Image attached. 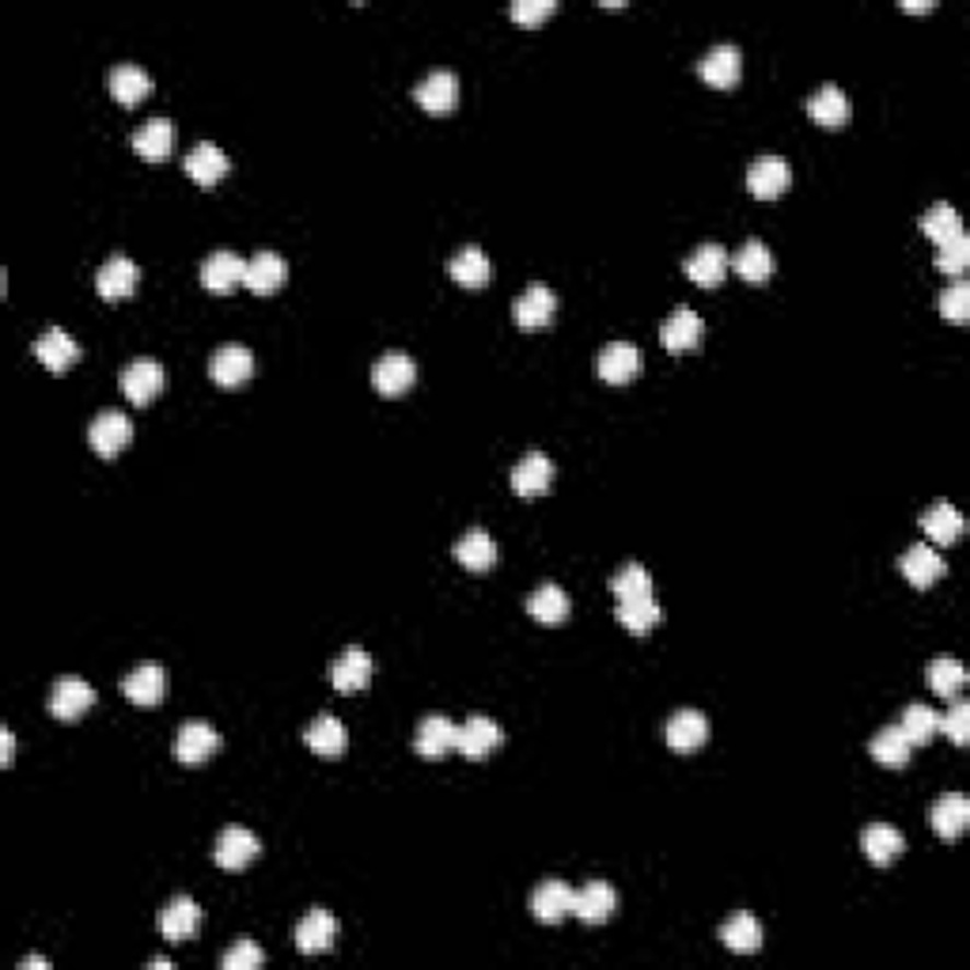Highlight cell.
I'll return each instance as SVG.
<instances>
[{"instance_id":"6da1fadb","label":"cell","mask_w":970,"mask_h":970,"mask_svg":"<svg viewBox=\"0 0 970 970\" xmlns=\"http://www.w3.org/2000/svg\"><path fill=\"white\" fill-rule=\"evenodd\" d=\"M129 440H134V422H129L122 409H103V414L88 425V443H92V451L103 459H114Z\"/></svg>"},{"instance_id":"7a4b0ae2","label":"cell","mask_w":970,"mask_h":970,"mask_svg":"<svg viewBox=\"0 0 970 970\" xmlns=\"http://www.w3.org/2000/svg\"><path fill=\"white\" fill-rule=\"evenodd\" d=\"M163 383H168L163 365H160V360H152V357L129 360L126 372H122V394H126L134 406H148V402L163 391Z\"/></svg>"},{"instance_id":"3957f363","label":"cell","mask_w":970,"mask_h":970,"mask_svg":"<svg viewBox=\"0 0 970 970\" xmlns=\"http://www.w3.org/2000/svg\"><path fill=\"white\" fill-rule=\"evenodd\" d=\"M258 834L246 827H224L217 838V845H212V857H217L220 868H228V873H240V868L251 865L254 857H258Z\"/></svg>"},{"instance_id":"277c9868","label":"cell","mask_w":970,"mask_h":970,"mask_svg":"<svg viewBox=\"0 0 970 970\" xmlns=\"http://www.w3.org/2000/svg\"><path fill=\"white\" fill-rule=\"evenodd\" d=\"M640 368H645V357H640V349L630 342L603 345L596 357V372L603 383H630L633 376H640Z\"/></svg>"},{"instance_id":"5b68a950","label":"cell","mask_w":970,"mask_h":970,"mask_svg":"<svg viewBox=\"0 0 970 970\" xmlns=\"http://www.w3.org/2000/svg\"><path fill=\"white\" fill-rule=\"evenodd\" d=\"M95 705V690L88 686L84 679L77 675H65L54 682V690H49V713H54L57 720H77L84 717L88 709Z\"/></svg>"},{"instance_id":"8992f818","label":"cell","mask_w":970,"mask_h":970,"mask_svg":"<svg viewBox=\"0 0 970 970\" xmlns=\"http://www.w3.org/2000/svg\"><path fill=\"white\" fill-rule=\"evenodd\" d=\"M417 380V365L409 353H383L380 360L372 365V383L380 394H388V399H399L402 391H409Z\"/></svg>"},{"instance_id":"52a82bcc","label":"cell","mask_w":970,"mask_h":970,"mask_svg":"<svg viewBox=\"0 0 970 970\" xmlns=\"http://www.w3.org/2000/svg\"><path fill=\"white\" fill-rule=\"evenodd\" d=\"M614 910H619V891H614L607 879H591V884H584L577 891V899H573V914L588 925L611 922Z\"/></svg>"},{"instance_id":"ba28073f","label":"cell","mask_w":970,"mask_h":970,"mask_svg":"<svg viewBox=\"0 0 970 970\" xmlns=\"http://www.w3.org/2000/svg\"><path fill=\"white\" fill-rule=\"evenodd\" d=\"M122 694H126L134 705H141V709H148V705H160L163 694H168V671H163L160 663H152V660L137 663V668L122 679Z\"/></svg>"},{"instance_id":"9c48e42d","label":"cell","mask_w":970,"mask_h":970,"mask_svg":"<svg viewBox=\"0 0 970 970\" xmlns=\"http://www.w3.org/2000/svg\"><path fill=\"white\" fill-rule=\"evenodd\" d=\"M217 751H220V731L212 725H205V720H186V725L178 728V739H175V759L178 762L197 766V762L212 759Z\"/></svg>"},{"instance_id":"30bf717a","label":"cell","mask_w":970,"mask_h":970,"mask_svg":"<svg viewBox=\"0 0 970 970\" xmlns=\"http://www.w3.org/2000/svg\"><path fill=\"white\" fill-rule=\"evenodd\" d=\"M137 281H141V269H137V262L126 258V254L106 258L95 274V289L103 300H126V296L137 289Z\"/></svg>"},{"instance_id":"8fae6325","label":"cell","mask_w":970,"mask_h":970,"mask_svg":"<svg viewBox=\"0 0 970 970\" xmlns=\"http://www.w3.org/2000/svg\"><path fill=\"white\" fill-rule=\"evenodd\" d=\"M573 899H577V891H573L569 884H562V879H546V884L534 887L531 914L539 917L542 925H557L562 917L573 914Z\"/></svg>"},{"instance_id":"7c38bea8","label":"cell","mask_w":970,"mask_h":970,"mask_svg":"<svg viewBox=\"0 0 970 970\" xmlns=\"http://www.w3.org/2000/svg\"><path fill=\"white\" fill-rule=\"evenodd\" d=\"M788 178H793V171H788V163L781 155H759L747 168V190L770 201V197H781L788 190Z\"/></svg>"},{"instance_id":"4fadbf2b","label":"cell","mask_w":970,"mask_h":970,"mask_svg":"<svg viewBox=\"0 0 970 970\" xmlns=\"http://www.w3.org/2000/svg\"><path fill=\"white\" fill-rule=\"evenodd\" d=\"M702 338H705V323H702V315H697V311H690V308L671 311V315L663 319V326H660V345H663V349H671V353L697 349Z\"/></svg>"},{"instance_id":"5bb4252c","label":"cell","mask_w":970,"mask_h":970,"mask_svg":"<svg viewBox=\"0 0 970 970\" xmlns=\"http://www.w3.org/2000/svg\"><path fill=\"white\" fill-rule=\"evenodd\" d=\"M338 917L326 914V910H311L300 925H296V948L303 956H319V951H331L338 944Z\"/></svg>"},{"instance_id":"9a60e30c","label":"cell","mask_w":970,"mask_h":970,"mask_svg":"<svg viewBox=\"0 0 970 970\" xmlns=\"http://www.w3.org/2000/svg\"><path fill=\"white\" fill-rule=\"evenodd\" d=\"M285 281H289V262H285L277 251H258L251 262H246L243 285H246V289H251V292L269 296V292L281 289Z\"/></svg>"},{"instance_id":"2e32d148","label":"cell","mask_w":970,"mask_h":970,"mask_svg":"<svg viewBox=\"0 0 970 970\" xmlns=\"http://www.w3.org/2000/svg\"><path fill=\"white\" fill-rule=\"evenodd\" d=\"M326 679H331V686H334V690H342V694H353V690H365L368 682H372V656H368L365 648H345L338 660L331 663Z\"/></svg>"},{"instance_id":"e0dca14e","label":"cell","mask_w":970,"mask_h":970,"mask_svg":"<svg viewBox=\"0 0 970 970\" xmlns=\"http://www.w3.org/2000/svg\"><path fill=\"white\" fill-rule=\"evenodd\" d=\"M254 372V353L246 345H220L209 360V376L220 388H240L243 380H251Z\"/></svg>"},{"instance_id":"ac0fdd59","label":"cell","mask_w":970,"mask_h":970,"mask_svg":"<svg viewBox=\"0 0 970 970\" xmlns=\"http://www.w3.org/2000/svg\"><path fill=\"white\" fill-rule=\"evenodd\" d=\"M697 72H702V80H705V84H713V88H736L739 72H743V54H739V46L720 43V46H713L709 54L702 57Z\"/></svg>"},{"instance_id":"d6986e66","label":"cell","mask_w":970,"mask_h":970,"mask_svg":"<svg viewBox=\"0 0 970 970\" xmlns=\"http://www.w3.org/2000/svg\"><path fill=\"white\" fill-rule=\"evenodd\" d=\"M554 482V459L542 451H528L520 463L512 466V489L520 497H542Z\"/></svg>"},{"instance_id":"ffe728a7","label":"cell","mask_w":970,"mask_h":970,"mask_svg":"<svg viewBox=\"0 0 970 970\" xmlns=\"http://www.w3.org/2000/svg\"><path fill=\"white\" fill-rule=\"evenodd\" d=\"M183 168H186V175H190L197 186H217L220 178L232 171V160H228V152H220L217 145L201 141V145H194L190 152H186Z\"/></svg>"},{"instance_id":"44dd1931","label":"cell","mask_w":970,"mask_h":970,"mask_svg":"<svg viewBox=\"0 0 970 970\" xmlns=\"http://www.w3.org/2000/svg\"><path fill=\"white\" fill-rule=\"evenodd\" d=\"M500 728L493 717H471L466 725H459V736H455V751L463 754V759H485L489 751H497L500 747Z\"/></svg>"},{"instance_id":"7402d4cb","label":"cell","mask_w":970,"mask_h":970,"mask_svg":"<svg viewBox=\"0 0 970 970\" xmlns=\"http://www.w3.org/2000/svg\"><path fill=\"white\" fill-rule=\"evenodd\" d=\"M663 739H668V747H675L679 754L697 751V747L709 739V720L697 709H679L675 717L663 725Z\"/></svg>"},{"instance_id":"603a6c76","label":"cell","mask_w":970,"mask_h":970,"mask_svg":"<svg viewBox=\"0 0 970 970\" xmlns=\"http://www.w3.org/2000/svg\"><path fill=\"white\" fill-rule=\"evenodd\" d=\"M246 262L232 251H212L209 258L201 262V285L209 292H232L235 285L243 281Z\"/></svg>"},{"instance_id":"cb8c5ba5","label":"cell","mask_w":970,"mask_h":970,"mask_svg":"<svg viewBox=\"0 0 970 970\" xmlns=\"http://www.w3.org/2000/svg\"><path fill=\"white\" fill-rule=\"evenodd\" d=\"M899 569H902V577L914 584V588H928V584H936L944 573H948V565H944V557L936 554L933 546L917 542V546H910L907 554L899 557Z\"/></svg>"},{"instance_id":"d4e9b609","label":"cell","mask_w":970,"mask_h":970,"mask_svg":"<svg viewBox=\"0 0 970 970\" xmlns=\"http://www.w3.org/2000/svg\"><path fill=\"white\" fill-rule=\"evenodd\" d=\"M455 736H459V728L451 725L448 717L432 713V717H425L422 725H417L414 751L422 754V759H443L448 751H455Z\"/></svg>"},{"instance_id":"484cf974","label":"cell","mask_w":970,"mask_h":970,"mask_svg":"<svg viewBox=\"0 0 970 970\" xmlns=\"http://www.w3.org/2000/svg\"><path fill=\"white\" fill-rule=\"evenodd\" d=\"M197 928H201V910H197V902H194V899L178 894V899H171L168 907H163V914H160V933L168 936L171 944L190 940Z\"/></svg>"},{"instance_id":"4316f807","label":"cell","mask_w":970,"mask_h":970,"mask_svg":"<svg viewBox=\"0 0 970 970\" xmlns=\"http://www.w3.org/2000/svg\"><path fill=\"white\" fill-rule=\"evenodd\" d=\"M414 99L429 114H448L451 106L459 103V80H455V72H448V69L429 72V77H425L422 84L414 88Z\"/></svg>"},{"instance_id":"83f0119b","label":"cell","mask_w":970,"mask_h":970,"mask_svg":"<svg viewBox=\"0 0 970 970\" xmlns=\"http://www.w3.org/2000/svg\"><path fill=\"white\" fill-rule=\"evenodd\" d=\"M725 274H728V251L720 243H702L686 258V277L694 285H702V289L720 285V281H725Z\"/></svg>"},{"instance_id":"f1b7e54d","label":"cell","mask_w":970,"mask_h":970,"mask_svg":"<svg viewBox=\"0 0 970 970\" xmlns=\"http://www.w3.org/2000/svg\"><path fill=\"white\" fill-rule=\"evenodd\" d=\"M554 311H557L554 289H546V285H531V289H523V296L516 300L512 315L523 331H539V326H546L550 319H554Z\"/></svg>"},{"instance_id":"f546056e","label":"cell","mask_w":970,"mask_h":970,"mask_svg":"<svg viewBox=\"0 0 970 970\" xmlns=\"http://www.w3.org/2000/svg\"><path fill=\"white\" fill-rule=\"evenodd\" d=\"M928 823H933V830L940 838H959L970 823V800L963 793H944L940 800L933 804V811H928Z\"/></svg>"},{"instance_id":"4dcf8cb0","label":"cell","mask_w":970,"mask_h":970,"mask_svg":"<svg viewBox=\"0 0 970 970\" xmlns=\"http://www.w3.org/2000/svg\"><path fill=\"white\" fill-rule=\"evenodd\" d=\"M35 357L43 360L49 372H69L80 360V345L72 342V334H65L61 326H49L43 338L35 342Z\"/></svg>"},{"instance_id":"1f68e13d","label":"cell","mask_w":970,"mask_h":970,"mask_svg":"<svg viewBox=\"0 0 970 970\" xmlns=\"http://www.w3.org/2000/svg\"><path fill=\"white\" fill-rule=\"evenodd\" d=\"M868 751H873V759L879 762V766H907L910 759H914V743H910V736L902 731V725H887L879 728L873 736V743H868Z\"/></svg>"},{"instance_id":"d6a6232c","label":"cell","mask_w":970,"mask_h":970,"mask_svg":"<svg viewBox=\"0 0 970 970\" xmlns=\"http://www.w3.org/2000/svg\"><path fill=\"white\" fill-rule=\"evenodd\" d=\"M728 266L736 269L743 281L751 285H762L770 281V274H774V254H770V246L762 240H747L743 246H739L736 254L728 258Z\"/></svg>"},{"instance_id":"836d02e7","label":"cell","mask_w":970,"mask_h":970,"mask_svg":"<svg viewBox=\"0 0 970 970\" xmlns=\"http://www.w3.org/2000/svg\"><path fill=\"white\" fill-rule=\"evenodd\" d=\"M861 850H865V857L873 861V865L884 868L907 850V838H902L891 823H873V827H865V834H861Z\"/></svg>"},{"instance_id":"e575fe53","label":"cell","mask_w":970,"mask_h":970,"mask_svg":"<svg viewBox=\"0 0 970 970\" xmlns=\"http://www.w3.org/2000/svg\"><path fill=\"white\" fill-rule=\"evenodd\" d=\"M569 596H565L562 584H542V588L531 591L528 599V614L534 622H542V626H557V622L569 619Z\"/></svg>"},{"instance_id":"d590c367","label":"cell","mask_w":970,"mask_h":970,"mask_svg":"<svg viewBox=\"0 0 970 970\" xmlns=\"http://www.w3.org/2000/svg\"><path fill=\"white\" fill-rule=\"evenodd\" d=\"M303 739H308V747L315 754H323V759H338V754L349 747V736H345V725L338 717H331V713H323V717H315L308 725V731H303Z\"/></svg>"},{"instance_id":"8d00e7d4","label":"cell","mask_w":970,"mask_h":970,"mask_svg":"<svg viewBox=\"0 0 970 970\" xmlns=\"http://www.w3.org/2000/svg\"><path fill=\"white\" fill-rule=\"evenodd\" d=\"M922 531H925L933 542L948 546V542H956L959 534H963V516H959V508L951 505V500H936V505H928V508H925V516H922Z\"/></svg>"},{"instance_id":"74e56055","label":"cell","mask_w":970,"mask_h":970,"mask_svg":"<svg viewBox=\"0 0 970 970\" xmlns=\"http://www.w3.org/2000/svg\"><path fill=\"white\" fill-rule=\"evenodd\" d=\"M455 557H459V565H463V569L485 573V569H493V565H497V542H493L482 528H474V531H466L463 539L455 542Z\"/></svg>"},{"instance_id":"f35d334b","label":"cell","mask_w":970,"mask_h":970,"mask_svg":"<svg viewBox=\"0 0 970 970\" xmlns=\"http://www.w3.org/2000/svg\"><path fill=\"white\" fill-rule=\"evenodd\" d=\"M808 114L819 122V126H842L845 118H850V99H845V92L838 84H823L816 88L808 99Z\"/></svg>"},{"instance_id":"ab89813d","label":"cell","mask_w":970,"mask_h":970,"mask_svg":"<svg viewBox=\"0 0 970 970\" xmlns=\"http://www.w3.org/2000/svg\"><path fill=\"white\" fill-rule=\"evenodd\" d=\"M152 92V77L141 69V65H114L111 69V95L118 99V103L134 106L141 103V99Z\"/></svg>"},{"instance_id":"60d3db41","label":"cell","mask_w":970,"mask_h":970,"mask_svg":"<svg viewBox=\"0 0 970 970\" xmlns=\"http://www.w3.org/2000/svg\"><path fill=\"white\" fill-rule=\"evenodd\" d=\"M448 274L455 277L459 285H466V289H482V285L493 277V266H489V258H485L482 246H463V251L448 262Z\"/></svg>"},{"instance_id":"b9f144b4","label":"cell","mask_w":970,"mask_h":970,"mask_svg":"<svg viewBox=\"0 0 970 970\" xmlns=\"http://www.w3.org/2000/svg\"><path fill=\"white\" fill-rule=\"evenodd\" d=\"M134 148L145 155V160H168L171 148H175V126L168 118H152L145 122L134 134Z\"/></svg>"},{"instance_id":"7bdbcfd3","label":"cell","mask_w":970,"mask_h":970,"mask_svg":"<svg viewBox=\"0 0 970 970\" xmlns=\"http://www.w3.org/2000/svg\"><path fill=\"white\" fill-rule=\"evenodd\" d=\"M614 614H619V622L626 626L630 633H648L660 622V607H656V596L648 591V596H633V599H619V607H614Z\"/></svg>"},{"instance_id":"ee69618b","label":"cell","mask_w":970,"mask_h":970,"mask_svg":"<svg viewBox=\"0 0 970 970\" xmlns=\"http://www.w3.org/2000/svg\"><path fill=\"white\" fill-rule=\"evenodd\" d=\"M720 940H725L728 951H739V956H751V951L762 948V925L759 917L751 914H736L731 922L720 928Z\"/></svg>"},{"instance_id":"f6af8a7d","label":"cell","mask_w":970,"mask_h":970,"mask_svg":"<svg viewBox=\"0 0 970 970\" xmlns=\"http://www.w3.org/2000/svg\"><path fill=\"white\" fill-rule=\"evenodd\" d=\"M928 686L940 697H956L959 690L967 686V668L956 656H936V660L928 663Z\"/></svg>"},{"instance_id":"bcb514c9","label":"cell","mask_w":970,"mask_h":970,"mask_svg":"<svg viewBox=\"0 0 970 970\" xmlns=\"http://www.w3.org/2000/svg\"><path fill=\"white\" fill-rule=\"evenodd\" d=\"M922 232L940 246V243H951L956 235H963V220H959V212L951 209L948 201H936L922 217Z\"/></svg>"},{"instance_id":"7dc6e473","label":"cell","mask_w":970,"mask_h":970,"mask_svg":"<svg viewBox=\"0 0 970 970\" xmlns=\"http://www.w3.org/2000/svg\"><path fill=\"white\" fill-rule=\"evenodd\" d=\"M899 725L910 736V743L917 747V743H928V739L940 731V713L928 709V705H922V702H914V705H907V709H902Z\"/></svg>"},{"instance_id":"c3c4849f","label":"cell","mask_w":970,"mask_h":970,"mask_svg":"<svg viewBox=\"0 0 970 970\" xmlns=\"http://www.w3.org/2000/svg\"><path fill=\"white\" fill-rule=\"evenodd\" d=\"M611 591H614V599L648 596V591H653V577H648V569H645V565L630 562V565H622V569L614 573V580H611Z\"/></svg>"},{"instance_id":"681fc988","label":"cell","mask_w":970,"mask_h":970,"mask_svg":"<svg viewBox=\"0 0 970 970\" xmlns=\"http://www.w3.org/2000/svg\"><path fill=\"white\" fill-rule=\"evenodd\" d=\"M936 308H940V315L951 319V323H967L970 319V285L963 281V277H956L948 289L936 296Z\"/></svg>"},{"instance_id":"f907efd6","label":"cell","mask_w":970,"mask_h":970,"mask_svg":"<svg viewBox=\"0 0 970 970\" xmlns=\"http://www.w3.org/2000/svg\"><path fill=\"white\" fill-rule=\"evenodd\" d=\"M970 266V240L967 232L956 235L951 243H940L936 246V269L948 277H963V269Z\"/></svg>"},{"instance_id":"816d5d0a","label":"cell","mask_w":970,"mask_h":970,"mask_svg":"<svg viewBox=\"0 0 970 970\" xmlns=\"http://www.w3.org/2000/svg\"><path fill=\"white\" fill-rule=\"evenodd\" d=\"M940 731H948L951 743L963 747L967 739H970V705H967V702H956V705H951V709L940 717Z\"/></svg>"},{"instance_id":"f5cc1de1","label":"cell","mask_w":970,"mask_h":970,"mask_svg":"<svg viewBox=\"0 0 970 970\" xmlns=\"http://www.w3.org/2000/svg\"><path fill=\"white\" fill-rule=\"evenodd\" d=\"M262 959H266V956H262L258 944H254V940H240L224 959H220V967H224V970H258Z\"/></svg>"},{"instance_id":"db71d44e","label":"cell","mask_w":970,"mask_h":970,"mask_svg":"<svg viewBox=\"0 0 970 970\" xmlns=\"http://www.w3.org/2000/svg\"><path fill=\"white\" fill-rule=\"evenodd\" d=\"M554 0H516L512 8H508V15H512L516 23H528V27H534V23H542L550 12H554Z\"/></svg>"},{"instance_id":"11a10c76","label":"cell","mask_w":970,"mask_h":970,"mask_svg":"<svg viewBox=\"0 0 970 970\" xmlns=\"http://www.w3.org/2000/svg\"><path fill=\"white\" fill-rule=\"evenodd\" d=\"M15 762V736L12 728H0V766H12Z\"/></svg>"},{"instance_id":"9f6ffc18","label":"cell","mask_w":970,"mask_h":970,"mask_svg":"<svg viewBox=\"0 0 970 970\" xmlns=\"http://www.w3.org/2000/svg\"><path fill=\"white\" fill-rule=\"evenodd\" d=\"M20 967H23V970H31V967H35V970H46V967H49V959H43V956H27Z\"/></svg>"},{"instance_id":"6f0895ef","label":"cell","mask_w":970,"mask_h":970,"mask_svg":"<svg viewBox=\"0 0 970 970\" xmlns=\"http://www.w3.org/2000/svg\"><path fill=\"white\" fill-rule=\"evenodd\" d=\"M902 8H907V12H928V0H902Z\"/></svg>"},{"instance_id":"680465c9","label":"cell","mask_w":970,"mask_h":970,"mask_svg":"<svg viewBox=\"0 0 970 970\" xmlns=\"http://www.w3.org/2000/svg\"><path fill=\"white\" fill-rule=\"evenodd\" d=\"M148 967H155V970H168V967H171V959H163V956H155V959H152V963H148Z\"/></svg>"}]
</instances>
